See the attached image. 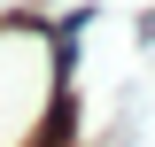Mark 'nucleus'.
<instances>
[{"label": "nucleus", "instance_id": "1", "mask_svg": "<svg viewBox=\"0 0 155 147\" xmlns=\"http://www.w3.org/2000/svg\"><path fill=\"white\" fill-rule=\"evenodd\" d=\"M62 62L39 23H0V147H54Z\"/></svg>", "mask_w": 155, "mask_h": 147}]
</instances>
